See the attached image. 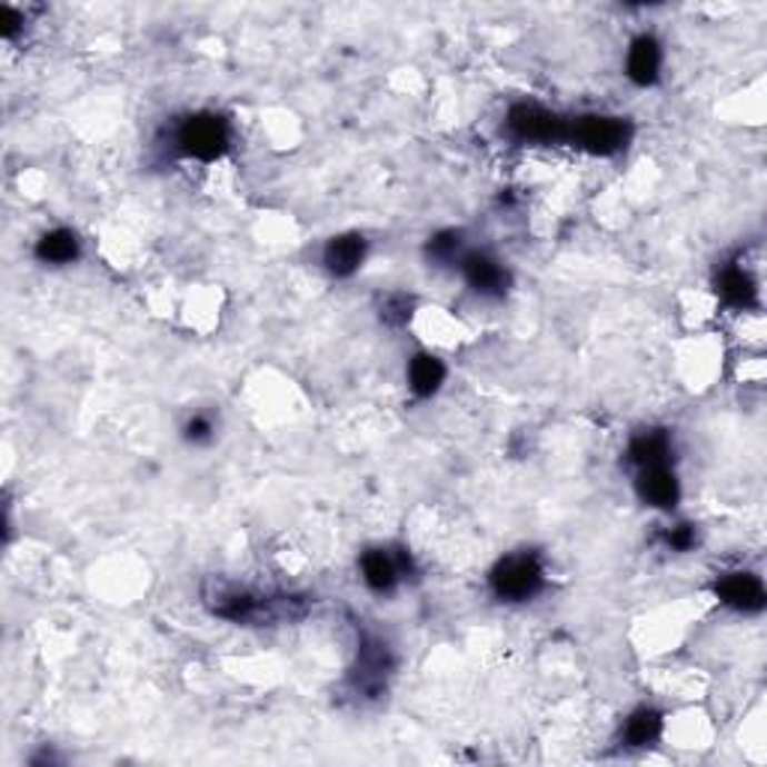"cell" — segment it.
Here are the masks:
<instances>
[{"instance_id": "obj_1", "label": "cell", "mask_w": 767, "mask_h": 767, "mask_svg": "<svg viewBox=\"0 0 767 767\" xmlns=\"http://www.w3.org/2000/svg\"><path fill=\"white\" fill-rule=\"evenodd\" d=\"M207 606L213 615L235 624H249V627H265V624H279V620L303 618L309 609L306 597L295 594H261L252 588H237V585H213L207 590Z\"/></svg>"}, {"instance_id": "obj_2", "label": "cell", "mask_w": 767, "mask_h": 767, "mask_svg": "<svg viewBox=\"0 0 767 767\" xmlns=\"http://www.w3.org/2000/svg\"><path fill=\"white\" fill-rule=\"evenodd\" d=\"M489 585L501 602L534 600L546 585V564H542L540 551L525 549L501 558L489 572Z\"/></svg>"}, {"instance_id": "obj_3", "label": "cell", "mask_w": 767, "mask_h": 767, "mask_svg": "<svg viewBox=\"0 0 767 767\" xmlns=\"http://www.w3.org/2000/svg\"><path fill=\"white\" fill-rule=\"evenodd\" d=\"M507 136L519 145H564L570 138V120L558 111H549L537 102H516L507 111Z\"/></svg>"}, {"instance_id": "obj_4", "label": "cell", "mask_w": 767, "mask_h": 767, "mask_svg": "<svg viewBox=\"0 0 767 767\" xmlns=\"http://www.w3.org/2000/svg\"><path fill=\"white\" fill-rule=\"evenodd\" d=\"M175 145L180 153H187L201 162H213L228 150L231 145V127L222 114L213 111H198L189 114L178 129H175Z\"/></svg>"}, {"instance_id": "obj_5", "label": "cell", "mask_w": 767, "mask_h": 767, "mask_svg": "<svg viewBox=\"0 0 767 767\" xmlns=\"http://www.w3.org/2000/svg\"><path fill=\"white\" fill-rule=\"evenodd\" d=\"M632 129L624 118L611 114H581L570 120V138L576 148L588 150L594 157H615L630 145Z\"/></svg>"}, {"instance_id": "obj_6", "label": "cell", "mask_w": 767, "mask_h": 767, "mask_svg": "<svg viewBox=\"0 0 767 767\" xmlns=\"http://www.w3.org/2000/svg\"><path fill=\"white\" fill-rule=\"evenodd\" d=\"M459 267H462L465 282H468V288H471L474 295L489 297V300H498V297L507 295V288H510L512 282L510 270L504 267L501 258H495L492 252H486V249L465 252Z\"/></svg>"}, {"instance_id": "obj_7", "label": "cell", "mask_w": 767, "mask_h": 767, "mask_svg": "<svg viewBox=\"0 0 767 767\" xmlns=\"http://www.w3.org/2000/svg\"><path fill=\"white\" fill-rule=\"evenodd\" d=\"M394 671V657L381 639H363L357 650V666L351 669V687L360 696H378Z\"/></svg>"}, {"instance_id": "obj_8", "label": "cell", "mask_w": 767, "mask_h": 767, "mask_svg": "<svg viewBox=\"0 0 767 767\" xmlns=\"http://www.w3.org/2000/svg\"><path fill=\"white\" fill-rule=\"evenodd\" d=\"M360 572H363L366 588L375 594H394L399 581L411 572V555L394 549H369L360 558Z\"/></svg>"}, {"instance_id": "obj_9", "label": "cell", "mask_w": 767, "mask_h": 767, "mask_svg": "<svg viewBox=\"0 0 767 767\" xmlns=\"http://www.w3.org/2000/svg\"><path fill=\"white\" fill-rule=\"evenodd\" d=\"M714 590H717L719 602H726L728 609L744 611V615H758L767 602L765 585L753 572H726V576H719Z\"/></svg>"}, {"instance_id": "obj_10", "label": "cell", "mask_w": 767, "mask_h": 767, "mask_svg": "<svg viewBox=\"0 0 767 767\" xmlns=\"http://www.w3.org/2000/svg\"><path fill=\"white\" fill-rule=\"evenodd\" d=\"M636 492L648 507L657 510H671L680 501V480L678 474L671 471V465H650V468H639L636 474Z\"/></svg>"}, {"instance_id": "obj_11", "label": "cell", "mask_w": 767, "mask_h": 767, "mask_svg": "<svg viewBox=\"0 0 767 767\" xmlns=\"http://www.w3.org/2000/svg\"><path fill=\"white\" fill-rule=\"evenodd\" d=\"M366 237L363 235H339L333 237L325 247V267L327 273L336 276V279H348L355 276L366 261Z\"/></svg>"}, {"instance_id": "obj_12", "label": "cell", "mask_w": 767, "mask_h": 767, "mask_svg": "<svg viewBox=\"0 0 767 767\" xmlns=\"http://www.w3.org/2000/svg\"><path fill=\"white\" fill-rule=\"evenodd\" d=\"M659 69H663V46L657 42V37H650V33L636 37L630 51H627V76L641 88H650V84H657Z\"/></svg>"}, {"instance_id": "obj_13", "label": "cell", "mask_w": 767, "mask_h": 767, "mask_svg": "<svg viewBox=\"0 0 767 767\" xmlns=\"http://www.w3.org/2000/svg\"><path fill=\"white\" fill-rule=\"evenodd\" d=\"M717 291L728 306L735 309H753L758 306V286L747 267L731 261L717 273Z\"/></svg>"}, {"instance_id": "obj_14", "label": "cell", "mask_w": 767, "mask_h": 767, "mask_svg": "<svg viewBox=\"0 0 767 767\" xmlns=\"http://www.w3.org/2000/svg\"><path fill=\"white\" fill-rule=\"evenodd\" d=\"M675 456V444L666 429H648L639 432L627 447V462L639 471V468H650V465H671Z\"/></svg>"}, {"instance_id": "obj_15", "label": "cell", "mask_w": 767, "mask_h": 767, "mask_svg": "<svg viewBox=\"0 0 767 767\" xmlns=\"http://www.w3.org/2000/svg\"><path fill=\"white\" fill-rule=\"evenodd\" d=\"M37 258H40L42 265H51V267H63V265H72V261H79L81 256V240L76 231H69V228H51V231H46V235L37 240Z\"/></svg>"}, {"instance_id": "obj_16", "label": "cell", "mask_w": 767, "mask_h": 767, "mask_svg": "<svg viewBox=\"0 0 767 767\" xmlns=\"http://www.w3.org/2000/svg\"><path fill=\"white\" fill-rule=\"evenodd\" d=\"M444 378H447V369L435 355H414L411 363H408V387H411L414 396L420 399H429L441 390Z\"/></svg>"}, {"instance_id": "obj_17", "label": "cell", "mask_w": 767, "mask_h": 767, "mask_svg": "<svg viewBox=\"0 0 767 767\" xmlns=\"http://www.w3.org/2000/svg\"><path fill=\"white\" fill-rule=\"evenodd\" d=\"M663 731V714L654 708H636L620 728V744L624 747H650Z\"/></svg>"}, {"instance_id": "obj_18", "label": "cell", "mask_w": 767, "mask_h": 767, "mask_svg": "<svg viewBox=\"0 0 767 767\" xmlns=\"http://www.w3.org/2000/svg\"><path fill=\"white\" fill-rule=\"evenodd\" d=\"M426 258H429V265L435 267L459 265L465 258V235L462 231H456V228L438 231V235L429 237V243H426Z\"/></svg>"}, {"instance_id": "obj_19", "label": "cell", "mask_w": 767, "mask_h": 767, "mask_svg": "<svg viewBox=\"0 0 767 767\" xmlns=\"http://www.w3.org/2000/svg\"><path fill=\"white\" fill-rule=\"evenodd\" d=\"M414 316V297L396 291V295H387L381 303V321L387 327H405Z\"/></svg>"}, {"instance_id": "obj_20", "label": "cell", "mask_w": 767, "mask_h": 767, "mask_svg": "<svg viewBox=\"0 0 767 767\" xmlns=\"http://www.w3.org/2000/svg\"><path fill=\"white\" fill-rule=\"evenodd\" d=\"M659 540L666 542V549L669 551H689L693 546H696V542H699V531H696V525L680 521V525H671V528H666Z\"/></svg>"}, {"instance_id": "obj_21", "label": "cell", "mask_w": 767, "mask_h": 767, "mask_svg": "<svg viewBox=\"0 0 767 767\" xmlns=\"http://www.w3.org/2000/svg\"><path fill=\"white\" fill-rule=\"evenodd\" d=\"M213 435H217V424H213L210 414H192L187 420V426H183V438H187L189 444H210L213 441Z\"/></svg>"}, {"instance_id": "obj_22", "label": "cell", "mask_w": 767, "mask_h": 767, "mask_svg": "<svg viewBox=\"0 0 767 767\" xmlns=\"http://www.w3.org/2000/svg\"><path fill=\"white\" fill-rule=\"evenodd\" d=\"M21 30H24V12H19L10 3L0 7V37L3 40H16Z\"/></svg>"}]
</instances>
